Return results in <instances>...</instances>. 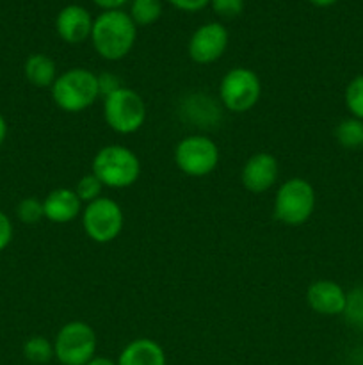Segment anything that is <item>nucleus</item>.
<instances>
[{"label":"nucleus","mask_w":363,"mask_h":365,"mask_svg":"<svg viewBox=\"0 0 363 365\" xmlns=\"http://www.w3.org/2000/svg\"><path fill=\"white\" fill-rule=\"evenodd\" d=\"M93 48L102 59L121 61L132 52L137 39V25L123 9L103 11L93 21Z\"/></svg>","instance_id":"nucleus-1"},{"label":"nucleus","mask_w":363,"mask_h":365,"mask_svg":"<svg viewBox=\"0 0 363 365\" xmlns=\"http://www.w3.org/2000/svg\"><path fill=\"white\" fill-rule=\"evenodd\" d=\"M52 100L64 113H82L100 98L98 77L88 68H70L50 88Z\"/></svg>","instance_id":"nucleus-2"},{"label":"nucleus","mask_w":363,"mask_h":365,"mask_svg":"<svg viewBox=\"0 0 363 365\" xmlns=\"http://www.w3.org/2000/svg\"><path fill=\"white\" fill-rule=\"evenodd\" d=\"M91 170L103 187L127 189L141 177V160L127 146L109 145L96 152Z\"/></svg>","instance_id":"nucleus-3"},{"label":"nucleus","mask_w":363,"mask_h":365,"mask_svg":"<svg viewBox=\"0 0 363 365\" xmlns=\"http://www.w3.org/2000/svg\"><path fill=\"white\" fill-rule=\"evenodd\" d=\"M315 189L306 178L294 177L285 180L274 196L273 214L287 227H301L315 210Z\"/></svg>","instance_id":"nucleus-4"},{"label":"nucleus","mask_w":363,"mask_h":365,"mask_svg":"<svg viewBox=\"0 0 363 365\" xmlns=\"http://www.w3.org/2000/svg\"><path fill=\"white\" fill-rule=\"evenodd\" d=\"M146 114L148 110L142 96L127 86L103 98V120L116 134H135L144 125Z\"/></svg>","instance_id":"nucleus-5"},{"label":"nucleus","mask_w":363,"mask_h":365,"mask_svg":"<svg viewBox=\"0 0 363 365\" xmlns=\"http://www.w3.org/2000/svg\"><path fill=\"white\" fill-rule=\"evenodd\" d=\"M98 337L84 321H70L57 331L53 355L60 365H85L96 356Z\"/></svg>","instance_id":"nucleus-6"},{"label":"nucleus","mask_w":363,"mask_h":365,"mask_svg":"<svg viewBox=\"0 0 363 365\" xmlns=\"http://www.w3.org/2000/svg\"><path fill=\"white\" fill-rule=\"evenodd\" d=\"M262 96V82L258 75L244 66L231 68L219 84V102L230 113H248Z\"/></svg>","instance_id":"nucleus-7"},{"label":"nucleus","mask_w":363,"mask_h":365,"mask_svg":"<svg viewBox=\"0 0 363 365\" xmlns=\"http://www.w3.org/2000/svg\"><path fill=\"white\" fill-rule=\"evenodd\" d=\"M174 164L187 177H206L219 164V148L209 135H185L174 146Z\"/></svg>","instance_id":"nucleus-8"},{"label":"nucleus","mask_w":363,"mask_h":365,"mask_svg":"<svg viewBox=\"0 0 363 365\" xmlns=\"http://www.w3.org/2000/svg\"><path fill=\"white\" fill-rule=\"evenodd\" d=\"M125 227V214L120 203L100 196L95 202L88 203L82 210V228L85 235L96 245H109L120 237Z\"/></svg>","instance_id":"nucleus-9"},{"label":"nucleus","mask_w":363,"mask_h":365,"mask_svg":"<svg viewBox=\"0 0 363 365\" xmlns=\"http://www.w3.org/2000/svg\"><path fill=\"white\" fill-rule=\"evenodd\" d=\"M228 41H230V36L223 24L219 21L203 24L201 27L192 32L191 39H189V57L196 64H212L219 61L226 52Z\"/></svg>","instance_id":"nucleus-10"},{"label":"nucleus","mask_w":363,"mask_h":365,"mask_svg":"<svg viewBox=\"0 0 363 365\" xmlns=\"http://www.w3.org/2000/svg\"><path fill=\"white\" fill-rule=\"evenodd\" d=\"M280 178V163L273 153L258 152L249 157L241 171V182L249 192H265L276 185Z\"/></svg>","instance_id":"nucleus-11"},{"label":"nucleus","mask_w":363,"mask_h":365,"mask_svg":"<svg viewBox=\"0 0 363 365\" xmlns=\"http://www.w3.org/2000/svg\"><path fill=\"white\" fill-rule=\"evenodd\" d=\"M93 21L95 18L89 14L85 7L70 4L63 7L56 18V31L57 36L68 45H78L84 43L85 39L91 38Z\"/></svg>","instance_id":"nucleus-12"},{"label":"nucleus","mask_w":363,"mask_h":365,"mask_svg":"<svg viewBox=\"0 0 363 365\" xmlns=\"http://www.w3.org/2000/svg\"><path fill=\"white\" fill-rule=\"evenodd\" d=\"M347 292L333 280H317L306 291V302L310 309L319 316H342L345 309Z\"/></svg>","instance_id":"nucleus-13"},{"label":"nucleus","mask_w":363,"mask_h":365,"mask_svg":"<svg viewBox=\"0 0 363 365\" xmlns=\"http://www.w3.org/2000/svg\"><path fill=\"white\" fill-rule=\"evenodd\" d=\"M221 113L219 103L205 93H192L182 100V120L199 128L216 127L221 121Z\"/></svg>","instance_id":"nucleus-14"},{"label":"nucleus","mask_w":363,"mask_h":365,"mask_svg":"<svg viewBox=\"0 0 363 365\" xmlns=\"http://www.w3.org/2000/svg\"><path fill=\"white\" fill-rule=\"evenodd\" d=\"M43 210H45V220L52 223H70L82 214V202L73 189L57 187L43 200Z\"/></svg>","instance_id":"nucleus-15"},{"label":"nucleus","mask_w":363,"mask_h":365,"mask_svg":"<svg viewBox=\"0 0 363 365\" xmlns=\"http://www.w3.org/2000/svg\"><path fill=\"white\" fill-rule=\"evenodd\" d=\"M117 365H167L162 346L153 339H135L121 349Z\"/></svg>","instance_id":"nucleus-16"},{"label":"nucleus","mask_w":363,"mask_h":365,"mask_svg":"<svg viewBox=\"0 0 363 365\" xmlns=\"http://www.w3.org/2000/svg\"><path fill=\"white\" fill-rule=\"evenodd\" d=\"M23 75L28 84H32L34 88H52L57 78V64L46 53H31L25 59Z\"/></svg>","instance_id":"nucleus-17"},{"label":"nucleus","mask_w":363,"mask_h":365,"mask_svg":"<svg viewBox=\"0 0 363 365\" xmlns=\"http://www.w3.org/2000/svg\"><path fill=\"white\" fill-rule=\"evenodd\" d=\"M335 139L344 148L356 150L363 146V120L358 118H345L335 127Z\"/></svg>","instance_id":"nucleus-18"},{"label":"nucleus","mask_w":363,"mask_h":365,"mask_svg":"<svg viewBox=\"0 0 363 365\" xmlns=\"http://www.w3.org/2000/svg\"><path fill=\"white\" fill-rule=\"evenodd\" d=\"M128 14L137 27H148L162 16V0H132Z\"/></svg>","instance_id":"nucleus-19"},{"label":"nucleus","mask_w":363,"mask_h":365,"mask_svg":"<svg viewBox=\"0 0 363 365\" xmlns=\"http://www.w3.org/2000/svg\"><path fill=\"white\" fill-rule=\"evenodd\" d=\"M23 356L34 365H45L53 359V342L43 335H32L23 344Z\"/></svg>","instance_id":"nucleus-20"},{"label":"nucleus","mask_w":363,"mask_h":365,"mask_svg":"<svg viewBox=\"0 0 363 365\" xmlns=\"http://www.w3.org/2000/svg\"><path fill=\"white\" fill-rule=\"evenodd\" d=\"M345 323L356 330H363V285L351 289L345 296V309L342 312Z\"/></svg>","instance_id":"nucleus-21"},{"label":"nucleus","mask_w":363,"mask_h":365,"mask_svg":"<svg viewBox=\"0 0 363 365\" xmlns=\"http://www.w3.org/2000/svg\"><path fill=\"white\" fill-rule=\"evenodd\" d=\"M345 107L352 118L363 120V75H356L344 93Z\"/></svg>","instance_id":"nucleus-22"},{"label":"nucleus","mask_w":363,"mask_h":365,"mask_svg":"<svg viewBox=\"0 0 363 365\" xmlns=\"http://www.w3.org/2000/svg\"><path fill=\"white\" fill-rule=\"evenodd\" d=\"M16 216L21 223L28 225V227L38 225L45 217L43 202L39 198H36V196H27V198H23L16 205Z\"/></svg>","instance_id":"nucleus-23"},{"label":"nucleus","mask_w":363,"mask_h":365,"mask_svg":"<svg viewBox=\"0 0 363 365\" xmlns=\"http://www.w3.org/2000/svg\"><path fill=\"white\" fill-rule=\"evenodd\" d=\"M73 191L77 192V196L80 198V202L88 205V203L95 202V200H98L100 196H102L103 184L95 177V175L89 173V175H84V177L77 182V185H75Z\"/></svg>","instance_id":"nucleus-24"},{"label":"nucleus","mask_w":363,"mask_h":365,"mask_svg":"<svg viewBox=\"0 0 363 365\" xmlns=\"http://www.w3.org/2000/svg\"><path fill=\"white\" fill-rule=\"evenodd\" d=\"M210 6L217 16L230 20L237 18L244 11V0H210Z\"/></svg>","instance_id":"nucleus-25"},{"label":"nucleus","mask_w":363,"mask_h":365,"mask_svg":"<svg viewBox=\"0 0 363 365\" xmlns=\"http://www.w3.org/2000/svg\"><path fill=\"white\" fill-rule=\"evenodd\" d=\"M96 77H98L100 98H105V96L112 95V93H116L117 89L123 88L121 78L117 77L116 73H112V71H103V73H98Z\"/></svg>","instance_id":"nucleus-26"},{"label":"nucleus","mask_w":363,"mask_h":365,"mask_svg":"<svg viewBox=\"0 0 363 365\" xmlns=\"http://www.w3.org/2000/svg\"><path fill=\"white\" fill-rule=\"evenodd\" d=\"M13 223H11L9 216L4 210H0V252L7 248L13 241Z\"/></svg>","instance_id":"nucleus-27"},{"label":"nucleus","mask_w":363,"mask_h":365,"mask_svg":"<svg viewBox=\"0 0 363 365\" xmlns=\"http://www.w3.org/2000/svg\"><path fill=\"white\" fill-rule=\"evenodd\" d=\"M174 9L185 11V13H196L210 6V0H167Z\"/></svg>","instance_id":"nucleus-28"},{"label":"nucleus","mask_w":363,"mask_h":365,"mask_svg":"<svg viewBox=\"0 0 363 365\" xmlns=\"http://www.w3.org/2000/svg\"><path fill=\"white\" fill-rule=\"evenodd\" d=\"M93 4H96L98 7H102L103 11H117L128 2V0H91Z\"/></svg>","instance_id":"nucleus-29"},{"label":"nucleus","mask_w":363,"mask_h":365,"mask_svg":"<svg viewBox=\"0 0 363 365\" xmlns=\"http://www.w3.org/2000/svg\"><path fill=\"white\" fill-rule=\"evenodd\" d=\"M85 365H117V364L114 362V360L107 359V356H98V355H96L95 359L89 360V362L85 364Z\"/></svg>","instance_id":"nucleus-30"},{"label":"nucleus","mask_w":363,"mask_h":365,"mask_svg":"<svg viewBox=\"0 0 363 365\" xmlns=\"http://www.w3.org/2000/svg\"><path fill=\"white\" fill-rule=\"evenodd\" d=\"M6 138H7V121L6 118L0 114V148H2V145L6 143Z\"/></svg>","instance_id":"nucleus-31"},{"label":"nucleus","mask_w":363,"mask_h":365,"mask_svg":"<svg viewBox=\"0 0 363 365\" xmlns=\"http://www.w3.org/2000/svg\"><path fill=\"white\" fill-rule=\"evenodd\" d=\"M310 4H313L315 7H330L333 4H337L338 0H308Z\"/></svg>","instance_id":"nucleus-32"}]
</instances>
